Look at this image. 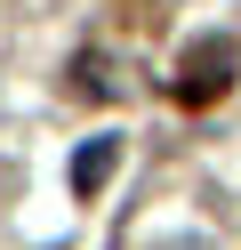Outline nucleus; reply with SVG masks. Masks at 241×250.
<instances>
[{
  "label": "nucleus",
  "mask_w": 241,
  "mask_h": 250,
  "mask_svg": "<svg viewBox=\"0 0 241 250\" xmlns=\"http://www.w3.org/2000/svg\"><path fill=\"white\" fill-rule=\"evenodd\" d=\"M233 65H241V49L225 33H201L185 57H177V97L185 105H217L225 89H233Z\"/></svg>",
  "instance_id": "nucleus-1"
},
{
  "label": "nucleus",
  "mask_w": 241,
  "mask_h": 250,
  "mask_svg": "<svg viewBox=\"0 0 241 250\" xmlns=\"http://www.w3.org/2000/svg\"><path fill=\"white\" fill-rule=\"evenodd\" d=\"M112 169H121V137H89V146L73 153V194L96 202V194L112 186Z\"/></svg>",
  "instance_id": "nucleus-2"
},
{
  "label": "nucleus",
  "mask_w": 241,
  "mask_h": 250,
  "mask_svg": "<svg viewBox=\"0 0 241 250\" xmlns=\"http://www.w3.org/2000/svg\"><path fill=\"white\" fill-rule=\"evenodd\" d=\"M112 89H121V81H112V57H105V49H80V57H73V97L105 105Z\"/></svg>",
  "instance_id": "nucleus-3"
},
{
  "label": "nucleus",
  "mask_w": 241,
  "mask_h": 250,
  "mask_svg": "<svg viewBox=\"0 0 241 250\" xmlns=\"http://www.w3.org/2000/svg\"><path fill=\"white\" fill-rule=\"evenodd\" d=\"M137 8H161V0H137Z\"/></svg>",
  "instance_id": "nucleus-4"
}]
</instances>
